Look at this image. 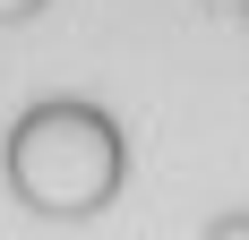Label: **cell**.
Listing matches in <instances>:
<instances>
[{
	"label": "cell",
	"instance_id": "6da1fadb",
	"mask_svg": "<svg viewBox=\"0 0 249 240\" xmlns=\"http://www.w3.org/2000/svg\"><path fill=\"white\" fill-rule=\"evenodd\" d=\"M138 180V120L95 77H43L0 112V197L26 223H103Z\"/></svg>",
	"mask_w": 249,
	"mask_h": 240
},
{
	"label": "cell",
	"instance_id": "7a4b0ae2",
	"mask_svg": "<svg viewBox=\"0 0 249 240\" xmlns=\"http://www.w3.org/2000/svg\"><path fill=\"white\" fill-rule=\"evenodd\" d=\"M198 240H249V197H215L198 215Z\"/></svg>",
	"mask_w": 249,
	"mask_h": 240
}]
</instances>
